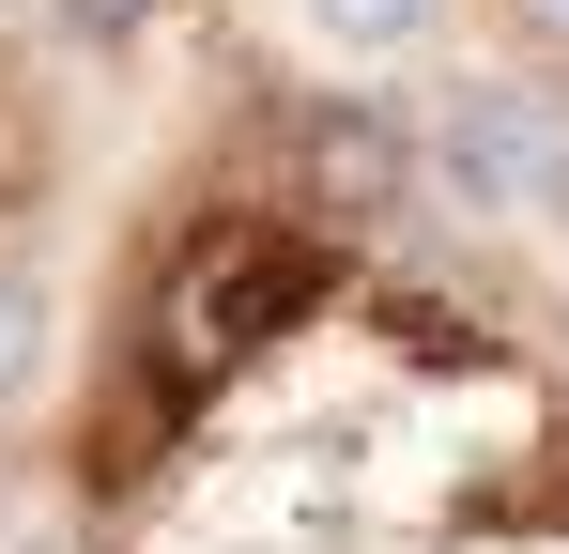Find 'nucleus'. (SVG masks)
<instances>
[{"instance_id":"1","label":"nucleus","mask_w":569,"mask_h":554,"mask_svg":"<svg viewBox=\"0 0 569 554\" xmlns=\"http://www.w3.org/2000/svg\"><path fill=\"white\" fill-rule=\"evenodd\" d=\"M16 554H569V247L292 62L108 185Z\"/></svg>"},{"instance_id":"2","label":"nucleus","mask_w":569,"mask_h":554,"mask_svg":"<svg viewBox=\"0 0 569 554\" xmlns=\"http://www.w3.org/2000/svg\"><path fill=\"white\" fill-rule=\"evenodd\" d=\"M139 123L154 108H123L78 47L0 31V554L31 524V477H47L78 277H93V231H108V185L139 155Z\"/></svg>"}]
</instances>
